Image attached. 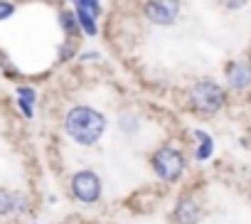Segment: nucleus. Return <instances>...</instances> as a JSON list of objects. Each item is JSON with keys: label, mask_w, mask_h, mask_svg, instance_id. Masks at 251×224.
Segmentation results:
<instances>
[{"label": "nucleus", "mask_w": 251, "mask_h": 224, "mask_svg": "<svg viewBox=\"0 0 251 224\" xmlns=\"http://www.w3.org/2000/svg\"><path fill=\"white\" fill-rule=\"evenodd\" d=\"M74 3H76V8H81V10L91 13L94 18H99V15H101V5H99V0H74Z\"/></svg>", "instance_id": "nucleus-13"}, {"label": "nucleus", "mask_w": 251, "mask_h": 224, "mask_svg": "<svg viewBox=\"0 0 251 224\" xmlns=\"http://www.w3.org/2000/svg\"><path fill=\"white\" fill-rule=\"evenodd\" d=\"M37 101V91L30 86H18V106L23 108V114L27 119H32V106Z\"/></svg>", "instance_id": "nucleus-9"}, {"label": "nucleus", "mask_w": 251, "mask_h": 224, "mask_svg": "<svg viewBox=\"0 0 251 224\" xmlns=\"http://www.w3.org/2000/svg\"><path fill=\"white\" fill-rule=\"evenodd\" d=\"M74 15H76V23H79V27H81V32H84V35H89V37H96V32H99V25H96V18H94L91 13H86V10H81V8H76V10H74Z\"/></svg>", "instance_id": "nucleus-10"}, {"label": "nucleus", "mask_w": 251, "mask_h": 224, "mask_svg": "<svg viewBox=\"0 0 251 224\" xmlns=\"http://www.w3.org/2000/svg\"><path fill=\"white\" fill-rule=\"evenodd\" d=\"M79 59H81V62H94V59H99V54H96V52H86V54H81Z\"/></svg>", "instance_id": "nucleus-16"}, {"label": "nucleus", "mask_w": 251, "mask_h": 224, "mask_svg": "<svg viewBox=\"0 0 251 224\" xmlns=\"http://www.w3.org/2000/svg\"><path fill=\"white\" fill-rule=\"evenodd\" d=\"M226 81L234 91H244L251 86V69L246 62H229L226 64Z\"/></svg>", "instance_id": "nucleus-7"}, {"label": "nucleus", "mask_w": 251, "mask_h": 224, "mask_svg": "<svg viewBox=\"0 0 251 224\" xmlns=\"http://www.w3.org/2000/svg\"><path fill=\"white\" fill-rule=\"evenodd\" d=\"M151 165L163 182H177L185 173V155H182V150H177L173 146H163L153 153Z\"/></svg>", "instance_id": "nucleus-3"}, {"label": "nucleus", "mask_w": 251, "mask_h": 224, "mask_svg": "<svg viewBox=\"0 0 251 224\" xmlns=\"http://www.w3.org/2000/svg\"><path fill=\"white\" fill-rule=\"evenodd\" d=\"M72 3H74V0H72Z\"/></svg>", "instance_id": "nucleus-18"}, {"label": "nucleus", "mask_w": 251, "mask_h": 224, "mask_svg": "<svg viewBox=\"0 0 251 224\" xmlns=\"http://www.w3.org/2000/svg\"><path fill=\"white\" fill-rule=\"evenodd\" d=\"M59 23H62V30H64V35L67 37H76L79 35V23H76V15H74V10H62L59 13Z\"/></svg>", "instance_id": "nucleus-12"}, {"label": "nucleus", "mask_w": 251, "mask_h": 224, "mask_svg": "<svg viewBox=\"0 0 251 224\" xmlns=\"http://www.w3.org/2000/svg\"><path fill=\"white\" fill-rule=\"evenodd\" d=\"M195 138H197V143H200L195 158H197V160H207V158L214 153V141H212V136L204 133V131H195Z\"/></svg>", "instance_id": "nucleus-11"}, {"label": "nucleus", "mask_w": 251, "mask_h": 224, "mask_svg": "<svg viewBox=\"0 0 251 224\" xmlns=\"http://www.w3.org/2000/svg\"><path fill=\"white\" fill-rule=\"evenodd\" d=\"M64 131L76 146H96L106 133V116L91 106H72L64 116Z\"/></svg>", "instance_id": "nucleus-1"}, {"label": "nucleus", "mask_w": 251, "mask_h": 224, "mask_svg": "<svg viewBox=\"0 0 251 224\" xmlns=\"http://www.w3.org/2000/svg\"><path fill=\"white\" fill-rule=\"evenodd\" d=\"M246 59H249L246 64H249V69H251V50H249V57H246Z\"/></svg>", "instance_id": "nucleus-17"}, {"label": "nucleus", "mask_w": 251, "mask_h": 224, "mask_svg": "<svg viewBox=\"0 0 251 224\" xmlns=\"http://www.w3.org/2000/svg\"><path fill=\"white\" fill-rule=\"evenodd\" d=\"M187 99H190V106L197 111V114H202V116H214L217 111L224 106L226 94H224V89H222L217 81H212V79H200V81H195V84L190 86Z\"/></svg>", "instance_id": "nucleus-2"}, {"label": "nucleus", "mask_w": 251, "mask_h": 224, "mask_svg": "<svg viewBox=\"0 0 251 224\" xmlns=\"http://www.w3.org/2000/svg\"><path fill=\"white\" fill-rule=\"evenodd\" d=\"M173 214H175V222L177 224H200L202 209H200V204H197L195 197H180Z\"/></svg>", "instance_id": "nucleus-6"}, {"label": "nucleus", "mask_w": 251, "mask_h": 224, "mask_svg": "<svg viewBox=\"0 0 251 224\" xmlns=\"http://www.w3.org/2000/svg\"><path fill=\"white\" fill-rule=\"evenodd\" d=\"M13 13H15V5L10 3V0H0V23L13 18Z\"/></svg>", "instance_id": "nucleus-14"}, {"label": "nucleus", "mask_w": 251, "mask_h": 224, "mask_svg": "<svg viewBox=\"0 0 251 224\" xmlns=\"http://www.w3.org/2000/svg\"><path fill=\"white\" fill-rule=\"evenodd\" d=\"M25 209V199L10 190H0V217H8L13 212H23Z\"/></svg>", "instance_id": "nucleus-8"}, {"label": "nucleus", "mask_w": 251, "mask_h": 224, "mask_svg": "<svg viewBox=\"0 0 251 224\" xmlns=\"http://www.w3.org/2000/svg\"><path fill=\"white\" fill-rule=\"evenodd\" d=\"M72 195L84 202V204H94L101 197V177L94 170H79L72 177Z\"/></svg>", "instance_id": "nucleus-4"}, {"label": "nucleus", "mask_w": 251, "mask_h": 224, "mask_svg": "<svg viewBox=\"0 0 251 224\" xmlns=\"http://www.w3.org/2000/svg\"><path fill=\"white\" fill-rule=\"evenodd\" d=\"M143 15H146L148 23L160 25V27H168L180 15V0H146Z\"/></svg>", "instance_id": "nucleus-5"}, {"label": "nucleus", "mask_w": 251, "mask_h": 224, "mask_svg": "<svg viewBox=\"0 0 251 224\" xmlns=\"http://www.w3.org/2000/svg\"><path fill=\"white\" fill-rule=\"evenodd\" d=\"M249 0H219V5L226 8V10H241Z\"/></svg>", "instance_id": "nucleus-15"}]
</instances>
